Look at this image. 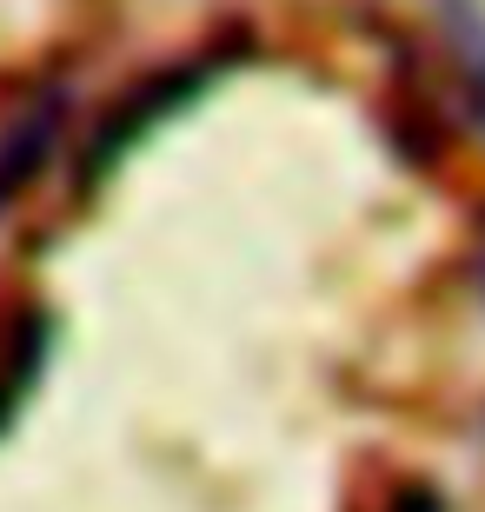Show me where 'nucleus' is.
Returning <instances> with one entry per match:
<instances>
[{"label": "nucleus", "instance_id": "1", "mask_svg": "<svg viewBox=\"0 0 485 512\" xmlns=\"http://www.w3.org/2000/svg\"><path fill=\"white\" fill-rule=\"evenodd\" d=\"M240 54H226V47H206L200 60H180V67H167V74L140 80V87H127V94L113 100L107 114H100L94 140H87V153H80V187H94V180H107L120 160H127L133 147H140V133H153L160 120H173L180 107H193V100L213 87V80L226 74Z\"/></svg>", "mask_w": 485, "mask_h": 512}, {"label": "nucleus", "instance_id": "2", "mask_svg": "<svg viewBox=\"0 0 485 512\" xmlns=\"http://www.w3.org/2000/svg\"><path fill=\"white\" fill-rule=\"evenodd\" d=\"M60 127H67V94H60V87H47V94H34L27 107H20L14 127L0 133V207H7V200H20V193H27V180L47 167V153H54Z\"/></svg>", "mask_w": 485, "mask_h": 512}]
</instances>
